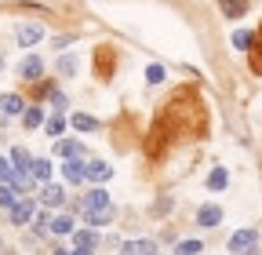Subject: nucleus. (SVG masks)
I'll list each match as a JSON object with an SVG mask.
<instances>
[{
	"instance_id": "obj_18",
	"label": "nucleus",
	"mask_w": 262,
	"mask_h": 255,
	"mask_svg": "<svg viewBox=\"0 0 262 255\" xmlns=\"http://www.w3.org/2000/svg\"><path fill=\"white\" fill-rule=\"evenodd\" d=\"M29 175L37 179V182H51V161H44V157H40V161H33L29 164Z\"/></svg>"
},
{
	"instance_id": "obj_12",
	"label": "nucleus",
	"mask_w": 262,
	"mask_h": 255,
	"mask_svg": "<svg viewBox=\"0 0 262 255\" xmlns=\"http://www.w3.org/2000/svg\"><path fill=\"white\" fill-rule=\"evenodd\" d=\"M196 222H201V226H219V222H222V208L219 204H204L201 211H196Z\"/></svg>"
},
{
	"instance_id": "obj_27",
	"label": "nucleus",
	"mask_w": 262,
	"mask_h": 255,
	"mask_svg": "<svg viewBox=\"0 0 262 255\" xmlns=\"http://www.w3.org/2000/svg\"><path fill=\"white\" fill-rule=\"evenodd\" d=\"M58 73L62 77H73L77 73V58L73 55H58Z\"/></svg>"
},
{
	"instance_id": "obj_22",
	"label": "nucleus",
	"mask_w": 262,
	"mask_h": 255,
	"mask_svg": "<svg viewBox=\"0 0 262 255\" xmlns=\"http://www.w3.org/2000/svg\"><path fill=\"white\" fill-rule=\"evenodd\" d=\"M44 132H48L51 139H58V135L66 132V117H62V113H55V117H48V120H44Z\"/></svg>"
},
{
	"instance_id": "obj_25",
	"label": "nucleus",
	"mask_w": 262,
	"mask_h": 255,
	"mask_svg": "<svg viewBox=\"0 0 262 255\" xmlns=\"http://www.w3.org/2000/svg\"><path fill=\"white\" fill-rule=\"evenodd\" d=\"M251 44H255V33H248V29H237L233 33V48L237 51H251Z\"/></svg>"
},
{
	"instance_id": "obj_1",
	"label": "nucleus",
	"mask_w": 262,
	"mask_h": 255,
	"mask_svg": "<svg viewBox=\"0 0 262 255\" xmlns=\"http://www.w3.org/2000/svg\"><path fill=\"white\" fill-rule=\"evenodd\" d=\"M157 124L164 128V135L171 142L175 139H201L208 132V110H204L201 95L193 88H182V91H175L168 99V106H164Z\"/></svg>"
},
{
	"instance_id": "obj_21",
	"label": "nucleus",
	"mask_w": 262,
	"mask_h": 255,
	"mask_svg": "<svg viewBox=\"0 0 262 255\" xmlns=\"http://www.w3.org/2000/svg\"><path fill=\"white\" fill-rule=\"evenodd\" d=\"M229 186V172L226 168H211V175H208V189H226Z\"/></svg>"
},
{
	"instance_id": "obj_16",
	"label": "nucleus",
	"mask_w": 262,
	"mask_h": 255,
	"mask_svg": "<svg viewBox=\"0 0 262 255\" xmlns=\"http://www.w3.org/2000/svg\"><path fill=\"white\" fill-rule=\"evenodd\" d=\"M110 73H113V48L102 44L98 48V77H110Z\"/></svg>"
},
{
	"instance_id": "obj_11",
	"label": "nucleus",
	"mask_w": 262,
	"mask_h": 255,
	"mask_svg": "<svg viewBox=\"0 0 262 255\" xmlns=\"http://www.w3.org/2000/svg\"><path fill=\"white\" fill-rule=\"evenodd\" d=\"M62 175L70 182H84V161L80 157H70V161H62Z\"/></svg>"
},
{
	"instance_id": "obj_26",
	"label": "nucleus",
	"mask_w": 262,
	"mask_h": 255,
	"mask_svg": "<svg viewBox=\"0 0 262 255\" xmlns=\"http://www.w3.org/2000/svg\"><path fill=\"white\" fill-rule=\"evenodd\" d=\"M73 128H77V132H95L98 120H95L91 113H77V117H73Z\"/></svg>"
},
{
	"instance_id": "obj_20",
	"label": "nucleus",
	"mask_w": 262,
	"mask_h": 255,
	"mask_svg": "<svg viewBox=\"0 0 262 255\" xmlns=\"http://www.w3.org/2000/svg\"><path fill=\"white\" fill-rule=\"evenodd\" d=\"M22 124L29 128V132H33V128H40V124H44V110H40V106H26V113H22Z\"/></svg>"
},
{
	"instance_id": "obj_5",
	"label": "nucleus",
	"mask_w": 262,
	"mask_h": 255,
	"mask_svg": "<svg viewBox=\"0 0 262 255\" xmlns=\"http://www.w3.org/2000/svg\"><path fill=\"white\" fill-rule=\"evenodd\" d=\"M113 219H117V208H113V204H102V208H88V222H91V230H95V226H110Z\"/></svg>"
},
{
	"instance_id": "obj_6",
	"label": "nucleus",
	"mask_w": 262,
	"mask_h": 255,
	"mask_svg": "<svg viewBox=\"0 0 262 255\" xmlns=\"http://www.w3.org/2000/svg\"><path fill=\"white\" fill-rule=\"evenodd\" d=\"M0 113H4V117H18V113H26V102H22V95H15V91L0 95Z\"/></svg>"
},
{
	"instance_id": "obj_34",
	"label": "nucleus",
	"mask_w": 262,
	"mask_h": 255,
	"mask_svg": "<svg viewBox=\"0 0 262 255\" xmlns=\"http://www.w3.org/2000/svg\"><path fill=\"white\" fill-rule=\"evenodd\" d=\"M70 255H95V251H91V248H73Z\"/></svg>"
},
{
	"instance_id": "obj_4",
	"label": "nucleus",
	"mask_w": 262,
	"mask_h": 255,
	"mask_svg": "<svg viewBox=\"0 0 262 255\" xmlns=\"http://www.w3.org/2000/svg\"><path fill=\"white\" fill-rule=\"evenodd\" d=\"M40 73H44V62H40L37 55H26V58L18 62V77H22V80H40Z\"/></svg>"
},
{
	"instance_id": "obj_17",
	"label": "nucleus",
	"mask_w": 262,
	"mask_h": 255,
	"mask_svg": "<svg viewBox=\"0 0 262 255\" xmlns=\"http://www.w3.org/2000/svg\"><path fill=\"white\" fill-rule=\"evenodd\" d=\"M11 164H15V172H29L33 157H29V150H26V146H15V150H11Z\"/></svg>"
},
{
	"instance_id": "obj_24",
	"label": "nucleus",
	"mask_w": 262,
	"mask_h": 255,
	"mask_svg": "<svg viewBox=\"0 0 262 255\" xmlns=\"http://www.w3.org/2000/svg\"><path fill=\"white\" fill-rule=\"evenodd\" d=\"M251 70L262 73V29L255 33V44H251Z\"/></svg>"
},
{
	"instance_id": "obj_14",
	"label": "nucleus",
	"mask_w": 262,
	"mask_h": 255,
	"mask_svg": "<svg viewBox=\"0 0 262 255\" xmlns=\"http://www.w3.org/2000/svg\"><path fill=\"white\" fill-rule=\"evenodd\" d=\"M48 230H51V233H58V237H66V233H73V219L58 211L55 219H48Z\"/></svg>"
},
{
	"instance_id": "obj_30",
	"label": "nucleus",
	"mask_w": 262,
	"mask_h": 255,
	"mask_svg": "<svg viewBox=\"0 0 262 255\" xmlns=\"http://www.w3.org/2000/svg\"><path fill=\"white\" fill-rule=\"evenodd\" d=\"M175 251H179V255H196V251H204V248H201V241H179Z\"/></svg>"
},
{
	"instance_id": "obj_23",
	"label": "nucleus",
	"mask_w": 262,
	"mask_h": 255,
	"mask_svg": "<svg viewBox=\"0 0 262 255\" xmlns=\"http://www.w3.org/2000/svg\"><path fill=\"white\" fill-rule=\"evenodd\" d=\"M15 201H18V189L11 182H0V208H11Z\"/></svg>"
},
{
	"instance_id": "obj_33",
	"label": "nucleus",
	"mask_w": 262,
	"mask_h": 255,
	"mask_svg": "<svg viewBox=\"0 0 262 255\" xmlns=\"http://www.w3.org/2000/svg\"><path fill=\"white\" fill-rule=\"evenodd\" d=\"M70 44H73V37H55V48H58V51H62V48H70Z\"/></svg>"
},
{
	"instance_id": "obj_9",
	"label": "nucleus",
	"mask_w": 262,
	"mask_h": 255,
	"mask_svg": "<svg viewBox=\"0 0 262 255\" xmlns=\"http://www.w3.org/2000/svg\"><path fill=\"white\" fill-rule=\"evenodd\" d=\"M113 175V168L106 164V161H91V164H84V179H91V182H106Z\"/></svg>"
},
{
	"instance_id": "obj_28",
	"label": "nucleus",
	"mask_w": 262,
	"mask_h": 255,
	"mask_svg": "<svg viewBox=\"0 0 262 255\" xmlns=\"http://www.w3.org/2000/svg\"><path fill=\"white\" fill-rule=\"evenodd\" d=\"M73 241H77V248H95V241H98V237H95V230H77V233H73Z\"/></svg>"
},
{
	"instance_id": "obj_15",
	"label": "nucleus",
	"mask_w": 262,
	"mask_h": 255,
	"mask_svg": "<svg viewBox=\"0 0 262 255\" xmlns=\"http://www.w3.org/2000/svg\"><path fill=\"white\" fill-rule=\"evenodd\" d=\"M219 8H222L226 18H241L248 11V0H219Z\"/></svg>"
},
{
	"instance_id": "obj_2",
	"label": "nucleus",
	"mask_w": 262,
	"mask_h": 255,
	"mask_svg": "<svg viewBox=\"0 0 262 255\" xmlns=\"http://www.w3.org/2000/svg\"><path fill=\"white\" fill-rule=\"evenodd\" d=\"M255 244H258V233L255 230H237L233 237H229V251H233V255H251Z\"/></svg>"
},
{
	"instance_id": "obj_3",
	"label": "nucleus",
	"mask_w": 262,
	"mask_h": 255,
	"mask_svg": "<svg viewBox=\"0 0 262 255\" xmlns=\"http://www.w3.org/2000/svg\"><path fill=\"white\" fill-rule=\"evenodd\" d=\"M15 37H18L22 48H33V44L44 40V26H40V22H22V26L15 29Z\"/></svg>"
},
{
	"instance_id": "obj_13",
	"label": "nucleus",
	"mask_w": 262,
	"mask_h": 255,
	"mask_svg": "<svg viewBox=\"0 0 262 255\" xmlns=\"http://www.w3.org/2000/svg\"><path fill=\"white\" fill-rule=\"evenodd\" d=\"M153 251H157L153 241H127V244H120V255H153Z\"/></svg>"
},
{
	"instance_id": "obj_32",
	"label": "nucleus",
	"mask_w": 262,
	"mask_h": 255,
	"mask_svg": "<svg viewBox=\"0 0 262 255\" xmlns=\"http://www.w3.org/2000/svg\"><path fill=\"white\" fill-rule=\"evenodd\" d=\"M51 106H55V110L62 113L66 106H70V99H66V95H62V91H55V88H51Z\"/></svg>"
},
{
	"instance_id": "obj_7",
	"label": "nucleus",
	"mask_w": 262,
	"mask_h": 255,
	"mask_svg": "<svg viewBox=\"0 0 262 255\" xmlns=\"http://www.w3.org/2000/svg\"><path fill=\"white\" fill-rule=\"evenodd\" d=\"M40 201H44V208H62V204H66V189H62V186H55V182H44Z\"/></svg>"
},
{
	"instance_id": "obj_19",
	"label": "nucleus",
	"mask_w": 262,
	"mask_h": 255,
	"mask_svg": "<svg viewBox=\"0 0 262 255\" xmlns=\"http://www.w3.org/2000/svg\"><path fill=\"white\" fill-rule=\"evenodd\" d=\"M102 204H110V194H106L102 186H95L91 194L84 197V211H88V208H102Z\"/></svg>"
},
{
	"instance_id": "obj_10",
	"label": "nucleus",
	"mask_w": 262,
	"mask_h": 255,
	"mask_svg": "<svg viewBox=\"0 0 262 255\" xmlns=\"http://www.w3.org/2000/svg\"><path fill=\"white\" fill-rule=\"evenodd\" d=\"M8 211H11V222H15V226H26V222L33 219V201H15Z\"/></svg>"
},
{
	"instance_id": "obj_8",
	"label": "nucleus",
	"mask_w": 262,
	"mask_h": 255,
	"mask_svg": "<svg viewBox=\"0 0 262 255\" xmlns=\"http://www.w3.org/2000/svg\"><path fill=\"white\" fill-rule=\"evenodd\" d=\"M55 157H62V161H70V157H84V146L73 142V139H55Z\"/></svg>"
},
{
	"instance_id": "obj_31",
	"label": "nucleus",
	"mask_w": 262,
	"mask_h": 255,
	"mask_svg": "<svg viewBox=\"0 0 262 255\" xmlns=\"http://www.w3.org/2000/svg\"><path fill=\"white\" fill-rule=\"evenodd\" d=\"M160 80H164V66H157V62L146 66V84H160Z\"/></svg>"
},
{
	"instance_id": "obj_29",
	"label": "nucleus",
	"mask_w": 262,
	"mask_h": 255,
	"mask_svg": "<svg viewBox=\"0 0 262 255\" xmlns=\"http://www.w3.org/2000/svg\"><path fill=\"white\" fill-rule=\"evenodd\" d=\"M15 179V164H11V157H0V182H11Z\"/></svg>"
},
{
	"instance_id": "obj_35",
	"label": "nucleus",
	"mask_w": 262,
	"mask_h": 255,
	"mask_svg": "<svg viewBox=\"0 0 262 255\" xmlns=\"http://www.w3.org/2000/svg\"><path fill=\"white\" fill-rule=\"evenodd\" d=\"M153 255H157V251H153Z\"/></svg>"
}]
</instances>
